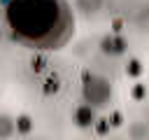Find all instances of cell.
I'll list each match as a JSON object with an SVG mask.
<instances>
[{
  "instance_id": "obj_1",
  "label": "cell",
  "mask_w": 149,
  "mask_h": 140,
  "mask_svg": "<svg viewBox=\"0 0 149 140\" xmlns=\"http://www.w3.org/2000/svg\"><path fill=\"white\" fill-rule=\"evenodd\" d=\"M7 21L28 44H61L70 28V14L63 0H9Z\"/></svg>"
}]
</instances>
